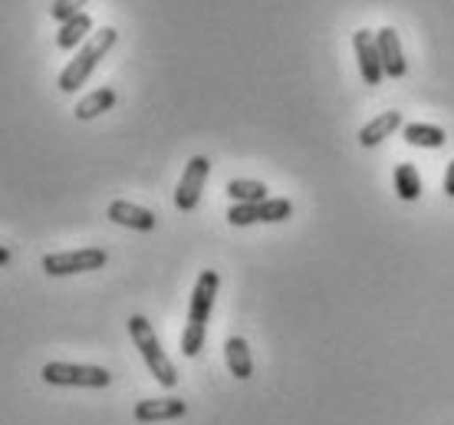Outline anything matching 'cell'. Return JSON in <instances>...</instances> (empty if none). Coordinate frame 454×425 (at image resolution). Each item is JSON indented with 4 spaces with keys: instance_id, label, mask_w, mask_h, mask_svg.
<instances>
[{
    "instance_id": "52a82bcc",
    "label": "cell",
    "mask_w": 454,
    "mask_h": 425,
    "mask_svg": "<svg viewBox=\"0 0 454 425\" xmlns=\"http://www.w3.org/2000/svg\"><path fill=\"white\" fill-rule=\"evenodd\" d=\"M352 46H356V59H359V73L369 86H379L386 69H382V57H379V46H375L372 30H356L352 34Z\"/></svg>"
},
{
    "instance_id": "9c48e42d",
    "label": "cell",
    "mask_w": 454,
    "mask_h": 425,
    "mask_svg": "<svg viewBox=\"0 0 454 425\" xmlns=\"http://www.w3.org/2000/svg\"><path fill=\"white\" fill-rule=\"evenodd\" d=\"M375 46H379V57H382V69H386V76H392V80L405 76V53H402L398 34L392 30V27H382V30L375 34Z\"/></svg>"
},
{
    "instance_id": "44dd1931",
    "label": "cell",
    "mask_w": 454,
    "mask_h": 425,
    "mask_svg": "<svg viewBox=\"0 0 454 425\" xmlns=\"http://www.w3.org/2000/svg\"><path fill=\"white\" fill-rule=\"evenodd\" d=\"M444 195L454 198V161H448V172H444Z\"/></svg>"
},
{
    "instance_id": "5b68a950",
    "label": "cell",
    "mask_w": 454,
    "mask_h": 425,
    "mask_svg": "<svg viewBox=\"0 0 454 425\" xmlns=\"http://www.w3.org/2000/svg\"><path fill=\"white\" fill-rule=\"evenodd\" d=\"M294 215V201L290 198H267V201H257V205H234L227 211V221L234 228H247V224H277V221H286Z\"/></svg>"
},
{
    "instance_id": "277c9868",
    "label": "cell",
    "mask_w": 454,
    "mask_h": 425,
    "mask_svg": "<svg viewBox=\"0 0 454 425\" xmlns=\"http://www.w3.org/2000/svg\"><path fill=\"white\" fill-rule=\"evenodd\" d=\"M109 254L103 248H80V251H59L46 254L43 271L50 277H69V274H86V271H99L106 267Z\"/></svg>"
},
{
    "instance_id": "e0dca14e",
    "label": "cell",
    "mask_w": 454,
    "mask_h": 425,
    "mask_svg": "<svg viewBox=\"0 0 454 425\" xmlns=\"http://www.w3.org/2000/svg\"><path fill=\"white\" fill-rule=\"evenodd\" d=\"M227 195L234 198V205H257V201H267V185L263 182H250V178H234L227 182Z\"/></svg>"
},
{
    "instance_id": "3957f363",
    "label": "cell",
    "mask_w": 454,
    "mask_h": 425,
    "mask_svg": "<svg viewBox=\"0 0 454 425\" xmlns=\"http://www.w3.org/2000/svg\"><path fill=\"white\" fill-rule=\"evenodd\" d=\"M43 382L50 386H76V390H106L113 382V373L103 366H80V363H46L40 369Z\"/></svg>"
},
{
    "instance_id": "8fae6325",
    "label": "cell",
    "mask_w": 454,
    "mask_h": 425,
    "mask_svg": "<svg viewBox=\"0 0 454 425\" xmlns=\"http://www.w3.org/2000/svg\"><path fill=\"white\" fill-rule=\"evenodd\" d=\"M188 413V403L182 399H142L136 403V419L138 422H168V419H182Z\"/></svg>"
},
{
    "instance_id": "5bb4252c",
    "label": "cell",
    "mask_w": 454,
    "mask_h": 425,
    "mask_svg": "<svg viewBox=\"0 0 454 425\" xmlns=\"http://www.w3.org/2000/svg\"><path fill=\"white\" fill-rule=\"evenodd\" d=\"M402 126V113H382L375 115L369 126H363V132H359V142H363L365 149H372V146H379L382 138H388L395 129Z\"/></svg>"
},
{
    "instance_id": "9a60e30c",
    "label": "cell",
    "mask_w": 454,
    "mask_h": 425,
    "mask_svg": "<svg viewBox=\"0 0 454 425\" xmlns=\"http://www.w3.org/2000/svg\"><path fill=\"white\" fill-rule=\"evenodd\" d=\"M90 34H92V17L90 13H76L73 20H67L63 27H59L57 46L59 50H76V46H80Z\"/></svg>"
},
{
    "instance_id": "d6986e66",
    "label": "cell",
    "mask_w": 454,
    "mask_h": 425,
    "mask_svg": "<svg viewBox=\"0 0 454 425\" xmlns=\"http://www.w3.org/2000/svg\"><path fill=\"white\" fill-rule=\"evenodd\" d=\"M205 336H207V327L205 323H188L182 334V353L184 357H198L201 350H205Z\"/></svg>"
},
{
    "instance_id": "ba28073f",
    "label": "cell",
    "mask_w": 454,
    "mask_h": 425,
    "mask_svg": "<svg viewBox=\"0 0 454 425\" xmlns=\"http://www.w3.org/2000/svg\"><path fill=\"white\" fill-rule=\"evenodd\" d=\"M217 287H221L217 271H201V277H198V284L192 290V303H188V323H205L207 327V317L215 311Z\"/></svg>"
},
{
    "instance_id": "7402d4cb",
    "label": "cell",
    "mask_w": 454,
    "mask_h": 425,
    "mask_svg": "<svg viewBox=\"0 0 454 425\" xmlns=\"http://www.w3.org/2000/svg\"><path fill=\"white\" fill-rule=\"evenodd\" d=\"M13 261V254H11V248H4V244H0V267H7Z\"/></svg>"
},
{
    "instance_id": "4fadbf2b",
    "label": "cell",
    "mask_w": 454,
    "mask_h": 425,
    "mask_svg": "<svg viewBox=\"0 0 454 425\" xmlns=\"http://www.w3.org/2000/svg\"><path fill=\"white\" fill-rule=\"evenodd\" d=\"M402 136L409 146H419V149H442L448 136H444L442 126H428V122H409L402 129Z\"/></svg>"
},
{
    "instance_id": "7a4b0ae2",
    "label": "cell",
    "mask_w": 454,
    "mask_h": 425,
    "mask_svg": "<svg viewBox=\"0 0 454 425\" xmlns=\"http://www.w3.org/2000/svg\"><path fill=\"white\" fill-rule=\"evenodd\" d=\"M129 334H132V340H136V350L142 353V359H145L148 373H152L165 390L178 386V369L171 366V359L165 357V350H161L159 336H155V330H152V323H148L142 313L129 317Z\"/></svg>"
},
{
    "instance_id": "6da1fadb",
    "label": "cell",
    "mask_w": 454,
    "mask_h": 425,
    "mask_svg": "<svg viewBox=\"0 0 454 425\" xmlns=\"http://www.w3.org/2000/svg\"><path fill=\"white\" fill-rule=\"evenodd\" d=\"M115 40H119V30H113V27H103L99 34H92V40H86L80 53L69 59L67 69L59 73V90H63V92L80 90L82 83L92 76V69L99 67V59H103L106 53L115 46Z\"/></svg>"
},
{
    "instance_id": "30bf717a",
    "label": "cell",
    "mask_w": 454,
    "mask_h": 425,
    "mask_svg": "<svg viewBox=\"0 0 454 425\" xmlns=\"http://www.w3.org/2000/svg\"><path fill=\"white\" fill-rule=\"evenodd\" d=\"M109 221L122 224V228H132V231L159 228V218H155L148 208H138V205H132V201H113V205H109Z\"/></svg>"
},
{
    "instance_id": "ffe728a7",
    "label": "cell",
    "mask_w": 454,
    "mask_h": 425,
    "mask_svg": "<svg viewBox=\"0 0 454 425\" xmlns=\"http://www.w3.org/2000/svg\"><path fill=\"white\" fill-rule=\"evenodd\" d=\"M90 0H53V7H50V17L59 23L73 20L76 13H82V7H86Z\"/></svg>"
},
{
    "instance_id": "2e32d148",
    "label": "cell",
    "mask_w": 454,
    "mask_h": 425,
    "mask_svg": "<svg viewBox=\"0 0 454 425\" xmlns=\"http://www.w3.org/2000/svg\"><path fill=\"white\" fill-rule=\"evenodd\" d=\"M115 99H119V96H115L113 86H103V90L90 92V96L76 106V119H80V122H90V119H96V115L109 113V109L115 106Z\"/></svg>"
},
{
    "instance_id": "8992f818",
    "label": "cell",
    "mask_w": 454,
    "mask_h": 425,
    "mask_svg": "<svg viewBox=\"0 0 454 425\" xmlns=\"http://www.w3.org/2000/svg\"><path fill=\"white\" fill-rule=\"evenodd\" d=\"M207 175H211V161H207L205 155H194V159L184 165L178 192H175V205H178V211H194V208H198Z\"/></svg>"
},
{
    "instance_id": "ac0fdd59",
    "label": "cell",
    "mask_w": 454,
    "mask_h": 425,
    "mask_svg": "<svg viewBox=\"0 0 454 425\" xmlns=\"http://www.w3.org/2000/svg\"><path fill=\"white\" fill-rule=\"evenodd\" d=\"M395 192L402 201H419L421 198V175L415 165L402 161V165L395 169Z\"/></svg>"
},
{
    "instance_id": "7c38bea8",
    "label": "cell",
    "mask_w": 454,
    "mask_h": 425,
    "mask_svg": "<svg viewBox=\"0 0 454 425\" xmlns=\"http://www.w3.org/2000/svg\"><path fill=\"white\" fill-rule=\"evenodd\" d=\"M227 369L238 376V380H250L254 376V359H250V346L244 336H231L224 343Z\"/></svg>"
}]
</instances>
